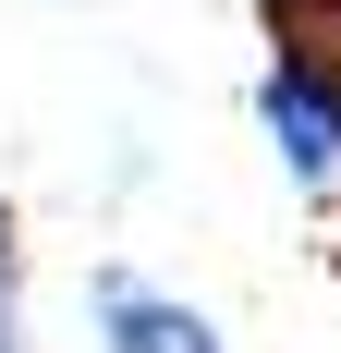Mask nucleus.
I'll return each instance as SVG.
<instances>
[{
	"label": "nucleus",
	"mask_w": 341,
	"mask_h": 353,
	"mask_svg": "<svg viewBox=\"0 0 341 353\" xmlns=\"http://www.w3.org/2000/svg\"><path fill=\"white\" fill-rule=\"evenodd\" d=\"M86 329H98V353H232L195 292L146 281V268H122V256L86 268Z\"/></svg>",
	"instance_id": "obj_1"
},
{
	"label": "nucleus",
	"mask_w": 341,
	"mask_h": 353,
	"mask_svg": "<svg viewBox=\"0 0 341 353\" xmlns=\"http://www.w3.org/2000/svg\"><path fill=\"white\" fill-rule=\"evenodd\" d=\"M0 353H37V256H25V208L0 195Z\"/></svg>",
	"instance_id": "obj_2"
},
{
	"label": "nucleus",
	"mask_w": 341,
	"mask_h": 353,
	"mask_svg": "<svg viewBox=\"0 0 341 353\" xmlns=\"http://www.w3.org/2000/svg\"><path fill=\"white\" fill-rule=\"evenodd\" d=\"M269 37H341V0H256Z\"/></svg>",
	"instance_id": "obj_3"
}]
</instances>
